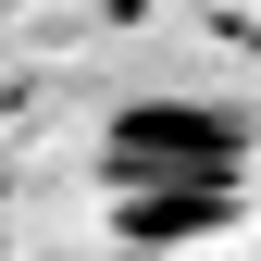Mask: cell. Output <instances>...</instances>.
Listing matches in <instances>:
<instances>
[{"instance_id": "cell-1", "label": "cell", "mask_w": 261, "mask_h": 261, "mask_svg": "<svg viewBox=\"0 0 261 261\" xmlns=\"http://www.w3.org/2000/svg\"><path fill=\"white\" fill-rule=\"evenodd\" d=\"M100 162H112V187H237L249 124L212 100H137V112H112Z\"/></svg>"}, {"instance_id": "cell-2", "label": "cell", "mask_w": 261, "mask_h": 261, "mask_svg": "<svg viewBox=\"0 0 261 261\" xmlns=\"http://www.w3.org/2000/svg\"><path fill=\"white\" fill-rule=\"evenodd\" d=\"M124 237L137 249H199V237H224L237 224V187H124Z\"/></svg>"}]
</instances>
